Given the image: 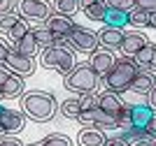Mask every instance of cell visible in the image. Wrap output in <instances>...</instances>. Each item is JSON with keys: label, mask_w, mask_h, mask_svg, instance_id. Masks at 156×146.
Returning a JSON list of instances; mask_svg holds the SVG:
<instances>
[{"label": "cell", "mask_w": 156, "mask_h": 146, "mask_svg": "<svg viewBox=\"0 0 156 146\" xmlns=\"http://www.w3.org/2000/svg\"><path fill=\"white\" fill-rule=\"evenodd\" d=\"M21 111L35 123H49L58 111V104L47 90H28L21 95Z\"/></svg>", "instance_id": "cell-1"}, {"label": "cell", "mask_w": 156, "mask_h": 146, "mask_svg": "<svg viewBox=\"0 0 156 146\" xmlns=\"http://www.w3.org/2000/svg\"><path fill=\"white\" fill-rule=\"evenodd\" d=\"M137 72H140V67L133 63V58H119V60H114L110 72L103 76V81L107 86V90L121 95L124 90H130V83H133Z\"/></svg>", "instance_id": "cell-2"}, {"label": "cell", "mask_w": 156, "mask_h": 146, "mask_svg": "<svg viewBox=\"0 0 156 146\" xmlns=\"http://www.w3.org/2000/svg\"><path fill=\"white\" fill-rule=\"evenodd\" d=\"M63 86L70 93H77V95H86V93H96L98 86H100V76L93 72V67L89 63H79L75 65L63 79Z\"/></svg>", "instance_id": "cell-3"}, {"label": "cell", "mask_w": 156, "mask_h": 146, "mask_svg": "<svg viewBox=\"0 0 156 146\" xmlns=\"http://www.w3.org/2000/svg\"><path fill=\"white\" fill-rule=\"evenodd\" d=\"M40 60H42V67H47V70H56V72H61V74H68V72L77 65V60H75V51L68 46V42L42 49V58H40Z\"/></svg>", "instance_id": "cell-4"}, {"label": "cell", "mask_w": 156, "mask_h": 146, "mask_svg": "<svg viewBox=\"0 0 156 146\" xmlns=\"http://www.w3.org/2000/svg\"><path fill=\"white\" fill-rule=\"evenodd\" d=\"M23 21H47V16L51 14V5L49 0H16V9Z\"/></svg>", "instance_id": "cell-5"}, {"label": "cell", "mask_w": 156, "mask_h": 146, "mask_svg": "<svg viewBox=\"0 0 156 146\" xmlns=\"http://www.w3.org/2000/svg\"><path fill=\"white\" fill-rule=\"evenodd\" d=\"M65 42H68V46H70L72 51H79V53H93V51L98 49V35L93 30L82 28V25H77V28L65 37Z\"/></svg>", "instance_id": "cell-6"}, {"label": "cell", "mask_w": 156, "mask_h": 146, "mask_svg": "<svg viewBox=\"0 0 156 146\" xmlns=\"http://www.w3.org/2000/svg\"><path fill=\"white\" fill-rule=\"evenodd\" d=\"M42 25L51 32L54 37H68V35L77 28V23L72 21V16H65V14H58V12H51Z\"/></svg>", "instance_id": "cell-7"}, {"label": "cell", "mask_w": 156, "mask_h": 146, "mask_svg": "<svg viewBox=\"0 0 156 146\" xmlns=\"http://www.w3.org/2000/svg\"><path fill=\"white\" fill-rule=\"evenodd\" d=\"M2 65H5L12 74H16V76H30L33 72H35L33 58L21 56L19 51H14L12 46H9V53H7V58H5V63H2Z\"/></svg>", "instance_id": "cell-8"}, {"label": "cell", "mask_w": 156, "mask_h": 146, "mask_svg": "<svg viewBox=\"0 0 156 146\" xmlns=\"http://www.w3.org/2000/svg\"><path fill=\"white\" fill-rule=\"evenodd\" d=\"M0 125H2V132H21L23 125H26V116L23 111H16V109H2V114H0Z\"/></svg>", "instance_id": "cell-9"}, {"label": "cell", "mask_w": 156, "mask_h": 146, "mask_svg": "<svg viewBox=\"0 0 156 146\" xmlns=\"http://www.w3.org/2000/svg\"><path fill=\"white\" fill-rule=\"evenodd\" d=\"M114 60H117V58H114V53H112L110 49H96V51L91 53V60H89V65H91L93 72H96V74L103 79V76L110 72V67L114 65Z\"/></svg>", "instance_id": "cell-10"}, {"label": "cell", "mask_w": 156, "mask_h": 146, "mask_svg": "<svg viewBox=\"0 0 156 146\" xmlns=\"http://www.w3.org/2000/svg\"><path fill=\"white\" fill-rule=\"evenodd\" d=\"M147 42H149V39L144 37L142 32H137V30L124 32V39H121V44H119V51L124 53V58H133Z\"/></svg>", "instance_id": "cell-11"}, {"label": "cell", "mask_w": 156, "mask_h": 146, "mask_svg": "<svg viewBox=\"0 0 156 146\" xmlns=\"http://www.w3.org/2000/svg\"><path fill=\"white\" fill-rule=\"evenodd\" d=\"M124 107H126V102L121 100V95H119V93H112V90L98 93V109H100V111H107V114L119 116Z\"/></svg>", "instance_id": "cell-12"}, {"label": "cell", "mask_w": 156, "mask_h": 146, "mask_svg": "<svg viewBox=\"0 0 156 146\" xmlns=\"http://www.w3.org/2000/svg\"><path fill=\"white\" fill-rule=\"evenodd\" d=\"M151 116H154V109L149 104H130V127L144 130L147 123L151 121Z\"/></svg>", "instance_id": "cell-13"}, {"label": "cell", "mask_w": 156, "mask_h": 146, "mask_svg": "<svg viewBox=\"0 0 156 146\" xmlns=\"http://www.w3.org/2000/svg\"><path fill=\"white\" fill-rule=\"evenodd\" d=\"M14 51H19L21 56H26V58H35L40 53V44H37V39H35V35L30 32H26L23 37L19 39V42H14V44H9Z\"/></svg>", "instance_id": "cell-14"}, {"label": "cell", "mask_w": 156, "mask_h": 146, "mask_svg": "<svg viewBox=\"0 0 156 146\" xmlns=\"http://www.w3.org/2000/svg\"><path fill=\"white\" fill-rule=\"evenodd\" d=\"M105 132L100 130V127L91 125V127H84L82 132L77 134V144L79 146H103L105 144Z\"/></svg>", "instance_id": "cell-15"}, {"label": "cell", "mask_w": 156, "mask_h": 146, "mask_svg": "<svg viewBox=\"0 0 156 146\" xmlns=\"http://www.w3.org/2000/svg\"><path fill=\"white\" fill-rule=\"evenodd\" d=\"M121 39H124V30L121 28H107L105 25L103 30L98 32V44H103L105 49H119L121 44Z\"/></svg>", "instance_id": "cell-16"}, {"label": "cell", "mask_w": 156, "mask_h": 146, "mask_svg": "<svg viewBox=\"0 0 156 146\" xmlns=\"http://www.w3.org/2000/svg\"><path fill=\"white\" fill-rule=\"evenodd\" d=\"M154 83H156V74L154 72L140 70L135 74V79H133V83H130V90H135V93H140V95H147V93L154 88Z\"/></svg>", "instance_id": "cell-17"}, {"label": "cell", "mask_w": 156, "mask_h": 146, "mask_svg": "<svg viewBox=\"0 0 156 146\" xmlns=\"http://www.w3.org/2000/svg\"><path fill=\"white\" fill-rule=\"evenodd\" d=\"M0 90H2V97H9V100L21 97V95H23V76L9 74L5 79V83L0 86Z\"/></svg>", "instance_id": "cell-18"}, {"label": "cell", "mask_w": 156, "mask_h": 146, "mask_svg": "<svg viewBox=\"0 0 156 146\" xmlns=\"http://www.w3.org/2000/svg\"><path fill=\"white\" fill-rule=\"evenodd\" d=\"M93 125L100 127V130H117L119 127V116L107 114V111H100V109H93Z\"/></svg>", "instance_id": "cell-19"}, {"label": "cell", "mask_w": 156, "mask_h": 146, "mask_svg": "<svg viewBox=\"0 0 156 146\" xmlns=\"http://www.w3.org/2000/svg\"><path fill=\"white\" fill-rule=\"evenodd\" d=\"M33 30V35H35V39H37V44H40V49H47V46H54L56 42H63L65 37H54L51 32L47 30L44 25H37V28H30Z\"/></svg>", "instance_id": "cell-20"}, {"label": "cell", "mask_w": 156, "mask_h": 146, "mask_svg": "<svg viewBox=\"0 0 156 146\" xmlns=\"http://www.w3.org/2000/svg\"><path fill=\"white\" fill-rule=\"evenodd\" d=\"M107 28H121L124 30L128 25V12H117V9H107L105 14V21H103Z\"/></svg>", "instance_id": "cell-21"}, {"label": "cell", "mask_w": 156, "mask_h": 146, "mask_svg": "<svg viewBox=\"0 0 156 146\" xmlns=\"http://www.w3.org/2000/svg\"><path fill=\"white\" fill-rule=\"evenodd\" d=\"M28 146H72V141L61 132H51V134H47L44 139L35 141V144H28Z\"/></svg>", "instance_id": "cell-22"}, {"label": "cell", "mask_w": 156, "mask_h": 146, "mask_svg": "<svg viewBox=\"0 0 156 146\" xmlns=\"http://www.w3.org/2000/svg\"><path fill=\"white\" fill-rule=\"evenodd\" d=\"M151 21V14L149 12H142V9H130L128 12V25H135V28H144V25H149Z\"/></svg>", "instance_id": "cell-23"}, {"label": "cell", "mask_w": 156, "mask_h": 146, "mask_svg": "<svg viewBox=\"0 0 156 146\" xmlns=\"http://www.w3.org/2000/svg\"><path fill=\"white\" fill-rule=\"evenodd\" d=\"M61 114L65 118H77L79 116V97H68L61 102Z\"/></svg>", "instance_id": "cell-24"}, {"label": "cell", "mask_w": 156, "mask_h": 146, "mask_svg": "<svg viewBox=\"0 0 156 146\" xmlns=\"http://www.w3.org/2000/svg\"><path fill=\"white\" fill-rule=\"evenodd\" d=\"M84 14L91 21H100V23H103V21H105V14H107V7H105L103 0H100V2H93V5L84 7Z\"/></svg>", "instance_id": "cell-25"}, {"label": "cell", "mask_w": 156, "mask_h": 146, "mask_svg": "<svg viewBox=\"0 0 156 146\" xmlns=\"http://www.w3.org/2000/svg\"><path fill=\"white\" fill-rule=\"evenodd\" d=\"M26 32H30V25H28V21L19 19V21H16V23L12 25V28H9V32H7V37L12 39V44H14V42H19V39L23 37Z\"/></svg>", "instance_id": "cell-26"}, {"label": "cell", "mask_w": 156, "mask_h": 146, "mask_svg": "<svg viewBox=\"0 0 156 146\" xmlns=\"http://www.w3.org/2000/svg\"><path fill=\"white\" fill-rule=\"evenodd\" d=\"M77 9H79V0H56V12L58 14L72 16Z\"/></svg>", "instance_id": "cell-27"}, {"label": "cell", "mask_w": 156, "mask_h": 146, "mask_svg": "<svg viewBox=\"0 0 156 146\" xmlns=\"http://www.w3.org/2000/svg\"><path fill=\"white\" fill-rule=\"evenodd\" d=\"M98 107V93H86L79 95V111H91Z\"/></svg>", "instance_id": "cell-28"}, {"label": "cell", "mask_w": 156, "mask_h": 146, "mask_svg": "<svg viewBox=\"0 0 156 146\" xmlns=\"http://www.w3.org/2000/svg\"><path fill=\"white\" fill-rule=\"evenodd\" d=\"M107 9H117V12H130L133 9V0H103Z\"/></svg>", "instance_id": "cell-29"}, {"label": "cell", "mask_w": 156, "mask_h": 146, "mask_svg": "<svg viewBox=\"0 0 156 146\" xmlns=\"http://www.w3.org/2000/svg\"><path fill=\"white\" fill-rule=\"evenodd\" d=\"M21 16L16 12H12V14H5V16H0V32H9V28H12L14 23H16V21H19Z\"/></svg>", "instance_id": "cell-30"}, {"label": "cell", "mask_w": 156, "mask_h": 146, "mask_svg": "<svg viewBox=\"0 0 156 146\" xmlns=\"http://www.w3.org/2000/svg\"><path fill=\"white\" fill-rule=\"evenodd\" d=\"M133 7H135V9H142V12L154 14L156 12V0H133Z\"/></svg>", "instance_id": "cell-31"}, {"label": "cell", "mask_w": 156, "mask_h": 146, "mask_svg": "<svg viewBox=\"0 0 156 146\" xmlns=\"http://www.w3.org/2000/svg\"><path fill=\"white\" fill-rule=\"evenodd\" d=\"M14 9H16V0H0V16L12 14Z\"/></svg>", "instance_id": "cell-32"}, {"label": "cell", "mask_w": 156, "mask_h": 146, "mask_svg": "<svg viewBox=\"0 0 156 146\" xmlns=\"http://www.w3.org/2000/svg\"><path fill=\"white\" fill-rule=\"evenodd\" d=\"M103 146H128L126 144L124 139H121V137H119V134H114V137H107V139H105V144Z\"/></svg>", "instance_id": "cell-33"}, {"label": "cell", "mask_w": 156, "mask_h": 146, "mask_svg": "<svg viewBox=\"0 0 156 146\" xmlns=\"http://www.w3.org/2000/svg\"><path fill=\"white\" fill-rule=\"evenodd\" d=\"M0 146H23V144H21L16 137H5V134H2V137H0Z\"/></svg>", "instance_id": "cell-34"}, {"label": "cell", "mask_w": 156, "mask_h": 146, "mask_svg": "<svg viewBox=\"0 0 156 146\" xmlns=\"http://www.w3.org/2000/svg\"><path fill=\"white\" fill-rule=\"evenodd\" d=\"M7 53H9V44H7L5 39H0V65L5 63V58H7Z\"/></svg>", "instance_id": "cell-35"}, {"label": "cell", "mask_w": 156, "mask_h": 146, "mask_svg": "<svg viewBox=\"0 0 156 146\" xmlns=\"http://www.w3.org/2000/svg\"><path fill=\"white\" fill-rule=\"evenodd\" d=\"M144 132L149 134V137H156V114L151 116V121L147 123V127H144Z\"/></svg>", "instance_id": "cell-36"}, {"label": "cell", "mask_w": 156, "mask_h": 146, "mask_svg": "<svg viewBox=\"0 0 156 146\" xmlns=\"http://www.w3.org/2000/svg\"><path fill=\"white\" fill-rule=\"evenodd\" d=\"M147 104H149L151 109H156V83H154V88L147 93Z\"/></svg>", "instance_id": "cell-37"}, {"label": "cell", "mask_w": 156, "mask_h": 146, "mask_svg": "<svg viewBox=\"0 0 156 146\" xmlns=\"http://www.w3.org/2000/svg\"><path fill=\"white\" fill-rule=\"evenodd\" d=\"M9 74H12V72L7 70L5 65H0V86H2V83H5V79H7V76H9Z\"/></svg>", "instance_id": "cell-38"}, {"label": "cell", "mask_w": 156, "mask_h": 146, "mask_svg": "<svg viewBox=\"0 0 156 146\" xmlns=\"http://www.w3.org/2000/svg\"><path fill=\"white\" fill-rule=\"evenodd\" d=\"M147 72H154V74H156V49H154V53H151V60H149V67H147Z\"/></svg>", "instance_id": "cell-39"}, {"label": "cell", "mask_w": 156, "mask_h": 146, "mask_svg": "<svg viewBox=\"0 0 156 146\" xmlns=\"http://www.w3.org/2000/svg\"><path fill=\"white\" fill-rule=\"evenodd\" d=\"M93 2H100V0H79V7H82V9H84V7L93 5Z\"/></svg>", "instance_id": "cell-40"}, {"label": "cell", "mask_w": 156, "mask_h": 146, "mask_svg": "<svg viewBox=\"0 0 156 146\" xmlns=\"http://www.w3.org/2000/svg\"><path fill=\"white\" fill-rule=\"evenodd\" d=\"M130 146H149V139H142V141H135V144H130Z\"/></svg>", "instance_id": "cell-41"}, {"label": "cell", "mask_w": 156, "mask_h": 146, "mask_svg": "<svg viewBox=\"0 0 156 146\" xmlns=\"http://www.w3.org/2000/svg\"><path fill=\"white\" fill-rule=\"evenodd\" d=\"M149 25H154V28H156V12L151 14V21H149Z\"/></svg>", "instance_id": "cell-42"}, {"label": "cell", "mask_w": 156, "mask_h": 146, "mask_svg": "<svg viewBox=\"0 0 156 146\" xmlns=\"http://www.w3.org/2000/svg\"><path fill=\"white\" fill-rule=\"evenodd\" d=\"M149 146H156V137H151V139H149Z\"/></svg>", "instance_id": "cell-43"}, {"label": "cell", "mask_w": 156, "mask_h": 146, "mask_svg": "<svg viewBox=\"0 0 156 146\" xmlns=\"http://www.w3.org/2000/svg\"><path fill=\"white\" fill-rule=\"evenodd\" d=\"M2 134H5V132H2V125H0V137H2Z\"/></svg>", "instance_id": "cell-44"}, {"label": "cell", "mask_w": 156, "mask_h": 146, "mask_svg": "<svg viewBox=\"0 0 156 146\" xmlns=\"http://www.w3.org/2000/svg\"><path fill=\"white\" fill-rule=\"evenodd\" d=\"M2 109H5V107H2V104H0V114H2Z\"/></svg>", "instance_id": "cell-45"}]
</instances>
